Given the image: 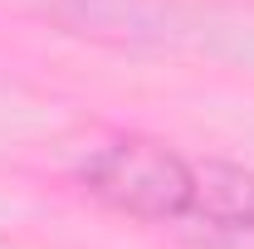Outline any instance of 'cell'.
I'll return each mask as SVG.
<instances>
[{
    "mask_svg": "<svg viewBox=\"0 0 254 249\" xmlns=\"http://www.w3.org/2000/svg\"><path fill=\"white\" fill-rule=\"evenodd\" d=\"M190 215L215 230L254 235V171L230 161H190Z\"/></svg>",
    "mask_w": 254,
    "mask_h": 249,
    "instance_id": "obj_3",
    "label": "cell"
},
{
    "mask_svg": "<svg viewBox=\"0 0 254 249\" xmlns=\"http://www.w3.org/2000/svg\"><path fill=\"white\" fill-rule=\"evenodd\" d=\"M83 190L132 220L190 215V161L157 137H118L78 166Z\"/></svg>",
    "mask_w": 254,
    "mask_h": 249,
    "instance_id": "obj_1",
    "label": "cell"
},
{
    "mask_svg": "<svg viewBox=\"0 0 254 249\" xmlns=\"http://www.w3.org/2000/svg\"><path fill=\"white\" fill-rule=\"evenodd\" d=\"M54 20L93 39L113 44H142V39H166L171 30V5L161 0H59Z\"/></svg>",
    "mask_w": 254,
    "mask_h": 249,
    "instance_id": "obj_2",
    "label": "cell"
}]
</instances>
